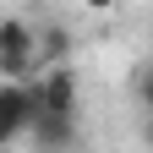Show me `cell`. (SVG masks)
I'll list each match as a JSON object with an SVG mask.
<instances>
[{"mask_svg": "<svg viewBox=\"0 0 153 153\" xmlns=\"http://www.w3.org/2000/svg\"><path fill=\"white\" fill-rule=\"evenodd\" d=\"M137 142H142V148L153 153V115H142V131H137Z\"/></svg>", "mask_w": 153, "mask_h": 153, "instance_id": "obj_6", "label": "cell"}, {"mask_svg": "<svg viewBox=\"0 0 153 153\" xmlns=\"http://www.w3.org/2000/svg\"><path fill=\"white\" fill-rule=\"evenodd\" d=\"M131 99L142 104V115H153V55H148L137 71H131Z\"/></svg>", "mask_w": 153, "mask_h": 153, "instance_id": "obj_5", "label": "cell"}, {"mask_svg": "<svg viewBox=\"0 0 153 153\" xmlns=\"http://www.w3.org/2000/svg\"><path fill=\"white\" fill-rule=\"evenodd\" d=\"M27 137H33L38 153H76V120H49V115H38Z\"/></svg>", "mask_w": 153, "mask_h": 153, "instance_id": "obj_3", "label": "cell"}, {"mask_svg": "<svg viewBox=\"0 0 153 153\" xmlns=\"http://www.w3.org/2000/svg\"><path fill=\"white\" fill-rule=\"evenodd\" d=\"M33 93H38V115H49V120H76V109H82V93H76V66H44L33 76Z\"/></svg>", "mask_w": 153, "mask_h": 153, "instance_id": "obj_1", "label": "cell"}, {"mask_svg": "<svg viewBox=\"0 0 153 153\" xmlns=\"http://www.w3.org/2000/svg\"><path fill=\"white\" fill-rule=\"evenodd\" d=\"M38 120V93L33 82H0V153H6L16 137H27Z\"/></svg>", "mask_w": 153, "mask_h": 153, "instance_id": "obj_2", "label": "cell"}, {"mask_svg": "<svg viewBox=\"0 0 153 153\" xmlns=\"http://www.w3.org/2000/svg\"><path fill=\"white\" fill-rule=\"evenodd\" d=\"M38 44V27L22 22V16H0V55H16V49H33Z\"/></svg>", "mask_w": 153, "mask_h": 153, "instance_id": "obj_4", "label": "cell"}]
</instances>
